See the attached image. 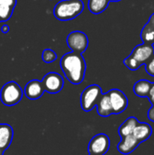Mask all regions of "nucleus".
Returning a JSON list of instances; mask_svg holds the SVG:
<instances>
[{"mask_svg": "<svg viewBox=\"0 0 154 155\" xmlns=\"http://www.w3.org/2000/svg\"><path fill=\"white\" fill-rule=\"evenodd\" d=\"M154 54V45L142 44L135 46L131 55L136 59L140 64H145L146 62Z\"/></svg>", "mask_w": 154, "mask_h": 155, "instance_id": "1a4fd4ad", "label": "nucleus"}, {"mask_svg": "<svg viewBox=\"0 0 154 155\" xmlns=\"http://www.w3.org/2000/svg\"><path fill=\"white\" fill-rule=\"evenodd\" d=\"M103 94L102 88L98 84H92L86 87L80 97L81 107L84 112L92 111L97 104L101 95Z\"/></svg>", "mask_w": 154, "mask_h": 155, "instance_id": "20e7f679", "label": "nucleus"}, {"mask_svg": "<svg viewBox=\"0 0 154 155\" xmlns=\"http://www.w3.org/2000/svg\"><path fill=\"white\" fill-rule=\"evenodd\" d=\"M16 5V0H0L1 6H9L15 8Z\"/></svg>", "mask_w": 154, "mask_h": 155, "instance_id": "4be33fe9", "label": "nucleus"}, {"mask_svg": "<svg viewBox=\"0 0 154 155\" xmlns=\"http://www.w3.org/2000/svg\"><path fill=\"white\" fill-rule=\"evenodd\" d=\"M145 70H146V73L149 75L154 77V54L146 62Z\"/></svg>", "mask_w": 154, "mask_h": 155, "instance_id": "412c9836", "label": "nucleus"}, {"mask_svg": "<svg viewBox=\"0 0 154 155\" xmlns=\"http://www.w3.org/2000/svg\"><path fill=\"white\" fill-rule=\"evenodd\" d=\"M147 117L150 119V121H152V122H153L154 123V105H152V106L149 109V111H148V113H147Z\"/></svg>", "mask_w": 154, "mask_h": 155, "instance_id": "b1692460", "label": "nucleus"}, {"mask_svg": "<svg viewBox=\"0 0 154 155\" xmlns=\"http://www.w3.org/2000/svg\"><path fill=\"white\" fill-rule=\"evenodd\" d=\"M41 82L44 92H47L49 94H57L64 87L63 77L55 72L46 74Z\"/></svg>", "mask_w": 154, "mask_h": 155, "instance_id": "6e6552de", "label": "nucleus"}, {"mask_svg": "<svg viewBox=\"0 0 154 155\" xmlns=\"http://www.w3.org/2000/svg\"><path fill=\"white\" fill-rule=\"evenodd\" d=\"M123 64L128 69H130L132 71H136L141 67L140 63L136 59H134L131 54L123 60Z\"/></svg>", "mask_w": 154, "mask_h": 155, "instance_id": "aec40b11", "label": "nucleus"}, {"mask_svg": "<svg viewBox=\"0 0 154 155\" xmlns=\"http://www.w3.org/2000/svg\"><path fill=\"white\" fill-rule=\"evenodd\" d=\"M110 2H119V1H122V0H109Z\"/></svg>", "mask_w": 154, "mask_h": 155, "instance_id": "a878e982", "label": "nucleus"}, {"mask_svg": "<svg viewBox=\"0 0 154 155\" xmlns=\"http://www.w3.org/2000/svg\"><path fill=\"white\" fill-rule=\"evenodd\" d=\"M141 39L143 44L154 45V13L150 16L148 23L141 32Z\"/></svg>", "mask_w": 154, "mask_h": 155, "instance_id": "2eb2a0df", "label": "nucleus"}, {"mask_svg": "<svg viewBox=\"0 0 154 155\" xmlns=\"http://www.w3.org/2000/svg\"><path fill=\"white\" fill-rule=\"evenodd\" d=\"M89 155H95V154H89Z\"/></svg>", "mask_w": 154, "mask_h": 155, "instance_id": "cd10ccee", "label": "nucleus"}, {"mask_svg": "<svg viewBox=\"0 0 154 155\" xmlns=\"http://www.w3.org/2000/svg\"><path fill=\"white\" fill-rule=\"evenodd\" d=\"M23 97V90L20 85L14 81L8 82L0 91V100L5 106H14L17 104Z\"/></svg>", "mask_w": 154, "mask_h": 155, "instance_id": "7ed1b4c3", "label": "nucleus"}, {"mask_svg": "<svg viewBox=\"0 0 154 155\" xmlns=\"http://www.w3.org/2000/svg\"><path fill=\"white\" fill-rule=\"evenodd\" d=\"M152 128L147 123H138L133 133V135L140 143L147 141L152 136Z\"/></svg>", "mask_w": 154, "mask_h": 155, "instance_id": "ddd939ff", "label": "nucleus"}, {"mask_svg": "<svg viewBox=\"0 0 154 155\" xmlns=\"http://www.w3.org/2000/svg\"><path fill=\"white\" fill-rule=\"evenodd\" d=\"M60 65L64 76L71 84H79L84 81L86 64L82 54L71 52L64 54Z\"/></svg>", "mask_w": 154, "mask_h": 155, "instance_id": "f257e3e1", "label": "nucleus"}, {"mask_svg": "<svg viewBox=\"0 0 154 155\" xmlns=\"http://www.w3.org/2000/svg\"><path fill=\"white\" fill-rule=\"evenodd\" d=\"M97 107V113L100 116L102 117H108L112 114H113V108L111 105V102H110V98L108 94H103L99 99V101L97 102L96 104Z\"/></svg>", "mask_w": 154, "mask_h": 155, "instance_id": "4468645a", "label": "nucleus"}, {"mask_svg": "<svg viewBox=\"0 0 154 155\" xmlns=\"http://www.w3.org/2000/svg\"><path fill=\"white\" fill-rule=\"evenodd\" d=\"M139 123L138 119L134 116H131L129 118H127L119 127L118 129V134L120 135V137H124L127 135H131L133 133V130L135 128V126L137 125V124Z\"/></svg>", "mask_w": 154, "mask_h": 155, "instance_id": "dca6fc26", "label": "nucleus"}, {"mask_svg": "<svg viewBox=\"0 0 154 155\" xmlns=\"http://www.w3.org/2000/svg\"><path fill=\"white\" fill-rule=\"evenodd\" d=\"M67 45L73 52L83 54L88 47L89 40L84 32L74 31L71 32L67 36Z\"/></svg>", "mask_w": 154, "mask_h": 155, "instance_id": "39448f33", "label": "nucleus"}, {"mask_svg": "<svg viewBox=\"0 0 154 155\" xmlns=\"http://www.w3.org/2000/svg\"><path fill=\"white\" fill-rule=\"evenodd\" d=\"M9 30H10V27H9V25H3L2 26H1V32L2 33H4V34H6V33H8L9 32Z\"/></svg>", "mask_w": 154, "mask_h": 155, "instance_id": "393cba45", "label": "nucleus"}, {"mask_svg": "<svg viewBox=\"0 0 154 155\" xmlns=\"http://www.w3.org/2000/svg\"><path fill=\"white\" fill-rule=\"evenodd\" d=\"M121 139V142L117 145V149L122 154L127 155L132 153L141 144L133 134L122 137Z\"/></svg>", "mask_w": 154, "mask_h": 155, "instance_id": "f8f14e48", "label": "nucleus"}, {"mask_svg": "<svg viewBox=\"0 0 154 155\" xmlns=\"http://www.w3.org/2000/svg\"><path fill=\"white\" fill-rule=\"evenodd\" d=\"M42 59L44 63L50 64L57 59V54L52 49H44L42 54Z\"/></svg>", "mask_w": 154, "mask_h": 155, "instance_id": "6ab92c4d", "label": "nucleus"}, {"mask_svg": "<svg viewBox=\"0 0 154 155\" xmlns=\"http://www.w3.org/2000/svg\"><path fill=\"white\" fill-rule=\"evenodd\" d=\"M110 139L108 135L105 134H99L93 136L89 144H88V152L89 154L104 155L110 148Z\"/></svg>", "mask_w": 154, "mask_h": 155, "instance_id": "423d86ee", "label": "nucleus"}, {"mask_svg": "<svg viewBox=\"0 0 154 155\" xmlns=\"http://www.w3.org/2000/svg\"><path fill=\"white\" fill-rule=\"evenodd\" d=\"M2 22V20H1V15H0V23Z\"/></svg>", "mask_w": 154, "mask_h": 155, "instance_id": "bb28decb", "label": "nucleus"}, {"mask_svg": "<svg viewBox=\"0 0 154 155\" xmlns=\"http://www.w3.org/2000/svg\"><path fill=\"white\" fill-rule=\"evenodd\" d=\"M84 8V5L82 0H62L55 5L54 15L61 21L72 20L81 15Z\"/></svg>", "mask_w": 154, "mask_h": 155, "instance_id": "f03ea898", "label": "nucleus"}, {"mask_svg": "<svg viewBox=\"0 0 154 155\" xmlns=\"http://www.w3.org/2000/svg\"><path fill=\"white\" fill-rule=\"evenodd\" d=\"M107 94L110 98L113 114H120L123 113L129 104V101L125 94L119 89H112Z\"/></svg>", "mask_w": 154, "mask_h": 155, "instance_id": "0eeeda50", "label": "nucleus"}, {"mask_svg": "<svg viewBox=\"0 0 154 155\" xmlns=\"http://www.w3.org/2000/svg\"><path fill=\"white\" fill-rule=\"evenodd\" d=\"M24 93H25V96L30 100L39 99L40 97H42V95L44 93L42 82L35 80V79L31 80L30 82H28L26 84Z\"/></svg>", "mask_w": 154, "mask_h": 155, "instance_id": "9b49d317", "label": "nucleus"}, {"mask_svg": "<svg viewBox=\"0 0 154 155\" xmlns=\"http://www.w3.org/2000/svg\"><path fill=\"white\" fill-rule=\"evenodd\" d=\"M109 0H89L88 8L91 13L98 15L103 13L109 5Z\"/></svg>", "mask_w": 154, "mask_h": 155, "instance_id": "a211bd4d", "label": "nucleus"}, {"mask_svg": "<svg viewBox=\"0 0 154 155\" xmlns=\"http://www.w3.org/2000/svg\"><path fill=\"white\" fill-rule=\"evenodd\" d=\"M147 98L151 102V104L154 105V83H152V86H151V89H150Z\"/></svg>", "mask_w": 154, "mask_h": 155, "instance_id": "5701e85b", "label": "nucleus"}, {"mask_svg": "<svg viewBox=\"0 0 154 155\" xmlns=\"http://www.w3.org/2000/svg\"><path fill=\"white\" fill-rule=\"evenodd\" d=\"M14 137V131L11 125L7 124H0V155H4L9 148Z\"/></svg>", "mask_w": 154, "mask_h": 155, "instance_id": "9d476101", "label": "nucleus"}, {"mask_svg": "<svg viewBox=\"0 0 154 155\" xmlns=\"http://www.w3.org/2000/svg\"><path fill=\"white\" fill-rule=\"evenodd\" d=\"M152 86V83L148 80H139L133 85V93L139 97H147Z\"/></svg>", "mask_w": 154, "mask_h": 155, "instance_id": "f3484780", "label": "nucleus"}]
</instances>
